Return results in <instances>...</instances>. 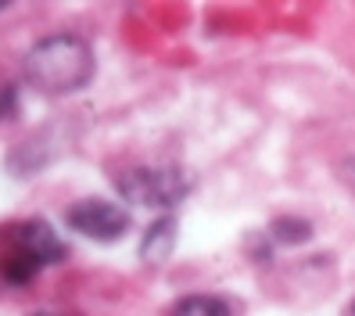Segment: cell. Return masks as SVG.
<instances>
[{
	"label": "cell",
	"mask_w": 355,
	"mask_h": 316,
	"mask_svg": "<svg viewBox=\"0 0 355 316\" xmlns=\"http://www.w3.org/2000/svg\"><path fill=\"white\" fill-rule=\"evenodd\" d=\"M94 47L76 33L44 36L26 54V76L44 94H76L94 79Z\"/></svg>",
	"instance_id": "1"
},
{
	"label": "cell",
	"mask_w": 355,
	"mask_h": 316,
	"mask_svg": "<svg viewBox=\"0 0 355 316\" xmlns=\"http://www.w3.org/2000/svg\"><path fill=\"white\" fill-rule=\"evenodd\" d=\"M269 238L277 244H305V241H312V223L298 219V216H277L269 223Z\"/></svg>",
	"instance_id": "8"
},
{
	"label": "cell",
	"mask_w": 355,
	"mask_h": 316,
	"mask_svg": "<svg viewBox=\"0 0 355 316\" xmlns=\"http://www.w3.org/2000/svg\"><path fill=\"white\" fill-rule=\"evenodd\" d=\"M119 194L133 205L148 208H173L191 194V176L180 169H151V165H137L115 176Z\"/></svg>",
	"instance_id": "2"
},
{
	"label": "cell",
	"mask_w": 355,
	"mask_h": 316,
	"mask_svg": "<svg viewBox=\"0 0 355 316\" xmlns=\"http://www.w3.org/2000/svg\"><path fill=\"white\" fill-rule=\"evenodd\" d=\"M0 241H8L15 248H26L33 259H40V266H58L69 259V248L65 241L58 238V230L47 219H22V223H11L4 226Z\"/></svg>",
	"instance_id": "4"
},
{
	"label": "cell",
	"mask_w": 355,
	"mask_h": 316,
	"mask_svg": "<svg viewBox=\"0 0 355 316\" xmlns=\"http://www.w3.org/2000/svg\"><path fill=\"white\" fill-rule=\"evenodd\" d=\"M33 316H72V313H47V309H40V313H33Z\"/></svg>",
	"instance_id": "10"
},
{
	"label": "cell",
	"mask_w": 355,
	"mask_h": 316,
	"mask_svg": "<svg viewBox=\"0 0 355 316\" xmlns=\"http://www.w3.org/2000/svg\"><path fill=\"white\" fill-rule=\"evenodd\" d=\"M18 115V90L11 87H0V119H15Z\"/></svg>",
	"instance_id": "9"
},
{
	"label": "cell",
	"mask_w": 355,
	"mask_h": 316,
	"mask_svg": "<svg viewBox=\"0 0 355 316\" xmlns=\"http://www.w3.org/2000/svg\"><path fill=\"white\" fill-rule=\"evenodd\" d=\"M165 316H230V306L216 294H187V299L165 309Z\"/></svg>",
	"instance_id": "7"
},
{
	"label": "cell",
	"mask_w": 355,
	"mask_h": 316,
	"mask_svg": "<svg viewBox=\"0 0 355 316\" xmlns=\"http://www.w3.org/2000/svg\"><path fill=\"white\" fill-rule=\"evenodd\" d=\"M352 316H355V306H352Z\"/></svg>",
	"instance_id": "11"
},
{
	"label": "cell",
	"mask_w": 355,
	"mask_h": 316,
	"mask_svg": "<svg viewBox=\"0 0 355 316\" xmlns=\"http://www.w3.org/2000/svg\"><path fill=\"white\" fill-rule=\"evenodd\" d=\"M176 219L173 216H158L148 230H144V241H140V259L151 263V266H162L165 259L173 256L176 248Z\"/></svg>",
	"instance_id": "5"
},
{
	"label": "cell",
	"mask_w": 355,
	"mask_h": 316,
	"mask_svg": "<svg viewBox=\"0 0 355 316\" xmlns=\"http://www.w3.org/2000/svg\"><path fill=\"white\" fill-rule=\"evenodd\" d=\"M65 223L76 230V234L90 238V241H101V244H112V241H122L130 234V213L115 201H104V198H83L76 201L69 213H65Z\"/></svg>",
	"instance_id": "3"
},
{
	"label": "cell",
	"mask_w": 355,
	"mask_h": 316,
	"mask_svg": "<svg viewBox=\"0 0 355 316\" xmlns=\"http://www.w3.org/2000/svg\"><path fill=\"white\" fill-rule=\"evenodd\" d=\"M40 269H44V266H40V259H33L26 248L8 244L4 256H0V277L11 281V284H29Z\"/></svg>",
	"instance_id": "6"
}]
</instances>
